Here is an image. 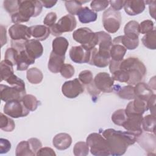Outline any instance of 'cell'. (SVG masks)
I'll return each mask as SVG.
<instances>
[{
  "mask_svg": "<svg viewBox=\"0 0 156 156\" xmlns=\"http://www.w3.org/2000/svg\"><path fill=\"white\" fill-rule=\"evenodd\" d=\"M60 73L64 78L69 79L72 77L74 74V68L73 66L70 64H64L60 69Z\"/></svg>",
  "mask_w": 156,
  "mask_h": 156,
  "instance_id": "obj_48",
  "label": "cell"
},
{
  "mask_svg": "<svg viewBox=\"0 0 156 156\" xmlns=\"http://www.w3.org/2000/svg\"><path fill=\"white\" fill-rule=\"evenodd\" d=\"M72 143L71 136L66 133L57 134L52 140L54 146L58 150H65L69 147Z\"/></svg>",
  "mask_w": 156,
  "mask_h": 156,
  "instance_id": "obj_21",
  "label": "cell"
},
{
  "mask_svg": "<svg viewBox=\"0 0 156 156\" xmlns=\"http://www.w3.org/2000/svg\"><path fill=\"white\" fill-rule=\"evenodd\" d=\"M22 102L29 111L35 110L40 103V101L37 100L36 97L32 94H26L23 97Z\"/></svg>",
  "mask_w": 156,
  "mask_h": 156,
  "instance_id": "obj_38",
  "label": "cell"
},
{
  "mask_svg": "<svg viewBox=\"0 0 156 156\" xmlns=\"http://www.w3.org/2000/svg\"><path fill=\"white\" fill-rule=\"evenodd\" d=\"M127 117L122 126L127 131L134 132L140 135L143 132L141 122L143 115L130 114L127 115Z\"/></svg>",
  "mask_w": 156,
  "mask_h": 156,
  "instance_id": "obj_15",
  "label": "cell"
},
{
  "mask_svg": "<svg viewBox=\"0 0 156 156\" xmlns=\"http://www.w3.org/2000/svg\"><path fill=\"white\" fill-rule=\"evenodd\" d=\"M19 52L15 48L11 47L7 49L5 52L4 60L13 66L16 65Z\"/></svg>",
  "mask_w": 156,
  "mask_h": 156,
  "instance_id": "obj_39",
  "label": "cell"
},
{
  "mask_svg": "<svg viewBox=\"0 0 156 156\" xmlns=\"http://www.w3.org/2000/svg\"><path fill=\"white\" fill-rule=\"evenodd\" d=\"M57 18V16L55 12H49L46 15V16L44 18L43 23L44 26H47L49 28H51L55 24Z\"/></svg>",
  "mask_w": 156,
  "mask_h": 156,
  "instance_id": "obj_49",
  "label": "cell"
},
{
  "mask_svg": "<svg viewBox=\"0 0 156 156\" xmlns=\"http://www.w3.org/2000/svg\"><path fill=\"white\" fill-rule=\"evenodd\" d=\"M30 35L35 40L44 41L51 33L50 29L44 25H34L30 27Z\"/></svg>",
  "mask_w": 156,
  "mask_h": 156,
  "instance_id": "obj_24",
  "label": "cell"
},
{
  "mask_svg": "<svg viewBox=\"0 0 156 156\" xmlns=\"http://www.w3.org/2000/svg\"><path fill=\"white\" fill-rule=\"evenodd\" d=\"M71 60L77 63H88L90 60V51L85 49L82 46H73L69 52Z\"/></svg>",
  "mask_w": 156,
  "mask_h": 156,
  "instance_id": "obj_16",
  "label": "cell"
},
{
  "mask_svg": "<svg viewBox=\"0 0 156 156\" xmlns=\"http://www.w3.org/2000/svg\"><path fill=\"white\" fill-rule=\"evenodd\" d=\"M109 5V1H93L90 7L94 12H101L105 10Z\"/></svg>",
  "mask_w": 156,
  "mask_h": 156,
  "instance_id": "obj_47",
  "label": "cell"
},
{
  "mask_svg": "<svg viewBox=\"0 0 156 156\" xmlns=\"http://www.w3.org/2000/svg\"><path fill=\"white\" fill-rule=\"evenodd\" d=\"M73 153L76 156H86L89 153V146L87 142L79 141L73 148Z\"/></svg>",
  "mask_w": 156,
  "mask_h": 156,
  "instance_id": "obj_40",
  "label": "cell"
},
{
  "mask_svg": "<svg viewBox=\"0 0 156 156\" xmlns=\"http://www.w3.org/2000/svg\"><path fill=\"white\" fill-rule=\"evenodd\" d=\"M113 91H115L120 98L124 99L131 100L134 99L136 97L134 87L131 85H128L122 87H121L119 85H114Z\"/></svg>",
  "mask_w": 156,
  "mask_h": 156,
  "instance_id": "obj_28",
  "label": "cell"
},
{
  "mask_svg": "<svg viewBox=\"0 0 156 156\" xmlns=\"http://www.w3.org/2000/svg\"><path fill=\"white\" fill-rule=\"evenodd\" d=\"M65 55L61 56L51 51L48 61V68L52 73H58L60 72L61 68L64 65Z\"/></svg>",
  "mask_w": 156,
  "mask_h": 156,
  "instance_id": "obj_22",
  "label": "cell"
},
{
  "mask_svg": "<svg viewBox=\"0 0 156 156\" xmlns=\"http://www.w3.org/2000/svg\"><path fill=\"white\" fill-rule=\"evenodd\" d=\"M11 46L19 52L24 50L27 41L31 37L30 27L21 24H15L9 29Z\"/></svg>",
  "mask_w": 156,
  "mask_h": 156,
  "instance_id": "obj_4",
  "label": "cell"
},
{
  "mask_svg": "<svg viewBox=\"0 0 156 156\" xmlns=\"http://www.w3.org/2000/svg\"><path fill=\"white\" fill-rule=\"evenodd\" d=\"M16 156H35V154L33 152L29 142L27 141H22L19 143L15 150Z\"/></svg>",
  "mask_w": 156,
  "mask_h": 156,
  "instance_id": "obj_31",
  "label": "cell"
},
{
  "mask_svg": "<svg viewBox=\"0 0 156 156\" xmlns=\"http://www.w3.org/2000/svg\"><path fill=\"white\" fill-rule=\"evenodd\" d=\"M91 154L95 156H108L110 155L106 139L98 133H90L86 139Z\"/></svg>",
  "mask_w": 156,
  "mask_h": 156,
  "instance_id": "obj_6",
  "label": "cell"
},
{
  "mask_svg": "<svg viewBox=\"0 0 156 156\" xmlns=\"http://www.w3.org/2000/svg\"><path fill=\"white\" fill-rule=\"evenodd\" d=\"M15 127L14 121L2 113L0 116V129L5 132H12Z\"/></svg>",
  "mask_w": 156,
  "mask_h": 156,
  "instance_id": "obj_37",
  "label": "cell"
},
{
  "mask_svg": "<svg viewBox=\"0 0 156 156\" xmlns=\"http://www.w3.org/2000/svg\"><path fill=\"white\" fill-rule=\"evenodd\" d=\"M43 9L40 1L24 0L19 1L18 11L11 15L12 22L20 24L27 22L31 17L38 16Z\"/></svg>",
  "mask_w": 156,
  "mask_h": 156,
  "instance_id": "obj_2",
  "label": "cell"
},
{
  "mask_svg": "<svg viewBox=\"0 0 156 156\" xmlns=\"http://www.w3.org/2000/svg\"><path fill=\"white\" fill-rule=\"evenodd\" d=\"M42 5L46 8H51L54 6L57 2V1H40Z\"/></svg>",
  "mask_w": 156,
  "mask_h": 156,
  "instance_id": "obj_60",
  "label": "cell"
},
{
  "mask_svg": "<svg viewBox=\"0 0 156 156\" xmlns=\"http://www.w3.org/2000/svg\"><path fill=\"white\" fill-rule=\"evenodd\" d=\"M69 46V42L67 39L63 37H57L52 41V52L55 54L65 56Z\"/></svg>",
  "mask_w": 156,
  "mask_h": 156,
  "instance_id": "obj_25",
  "label": "cell"
},
{
  "mask_svg": "<svg viewBox=\"0 0 156 156\" xmlns=\"http://www.w3.org/2000/svg\"><path fill=\"white\" fill-rule=\"evenodd\" d=\"M121 62H117V61H115V60L110 59L108 65H109V69L112 74L115 71H116V70H118L119 68V65H120Z\"/></svg>",
  "mask_w": 156,
  "mask_h": 156,
  "instance_id": "obj_58",
  "label": "cell"
},
{
  "mask_svg": "<svg viewBox=\"0 0 156 156\" xmlns=\"http://www.w3.org/2000/svg\"><path fill=\"white\" fill-rule=\"evenodd\" d=\"M11 149L10 142L4 138L0 139V154H5L8 152Z\"/></svg>",
  "mask_w": 156,
  "mask_h": 156,
  "instance_id": "obj_51",
  "label": "cell"
},
{
  "mask_svg": "<svg viewBox=\"0 0 156 156\" xmlns=\"http://www.w3.org/2000/svg\"><path fill=\"white\" fill-rule=\"evenodd\" d=\"M73 37L87 51H91L98 44L97 33L93 32L88 27H80L76 30L73 34Z\"/></svg>",
  "mask_w": 156,
  "mask_h": 156,
  "instance_id": "obj_5",
  "label": "cell"
},
{
  "mask_svg": "<svg viewBox=\"0 0 156 156\" xmlns=\"http://www.w3.org/2000/svg\"><path fill=\"white\" fill-rule=\"evenodd\" d=\"M86 88L88 93L92 96L93 98H97L101 93V91L95 86L93 81L91 83L87 85Z\"/></svg>",
  "mask_w": 156,
  "mask_h": 156,
  "instance_id": "obj_53",
  "label": "cell"
},
{
  "mask_svg": "<svg viewBox=\"0 0 156 156\" xmlns=\"http://www.w3.org/2000/svg\"><path fill=\"white\" fill-rule=\"evenodd\" d=\"M124 32L125 34L124 35L129 38L133 39H139V23L137 21L133 20L129 21L124 26Z\"/></svg>",
  "mask_w": 156,
  "mask_h": 156,
  "instance_id": "obj_30",
  "label": "cell"
},
{
  "mask_svg": "<svg viewBox=\"0 0 156 156\" xmlns=\"http://www.w3.org/2000/svg\"><path fill=\"white\" fill-rule=\"evenodd\" d=\"M79 21L81 23L86 24L94 22L97 20V13L90 9L88 7H83L77 14Z\"/></svg>",
  "mask_w": 156,
  "mask_h": 156,
  "instance_id": "obj_29",
  "label": "cell"
},
{
  "mask_svg": "<svg viewBox=\"0 0 156 156\" xmlns=\"http://www.w3.org/2000/svg\"><path fill=\"white\" fill-rule=\"evenodd\" d=\"M35 59L31 57L24 49L19 52L16 62V69L18 71L26 70L29 65L35 63Z\"/></svg>",
  "mask_w": 156,
  "mask_h": 156,
  "instance_id": "obj_27",
  "label": "cell"
},
{
  "mask_svg": "<svg viewBox=\"0 0 156 156\" xmlns=\"http://www.w3.org/2000/svg\"><path fill=\"white\" fill-rule=\"evenodd\" d=\"M127 117L124 109H118L112 115V120L113 123L118 126H122Z\"/></svg>",
  "mask_w": 156,
  "mask_h": 156,
  "instance_id": "obj_41",
  "label": "cell"
},
{
  "mask_svg": "<svg viewBox=\"0 0 156 156\" xmlns=\"http://www.w3.org/2000/svg\"><path fill=\"white\" fill-rule=\"evenodd\" d=\"M121 43L126 49L133 50L138 46L139 39H133L126 35H121Z\"/></svg>",
  "mask_w": 156,
  "mask_h": 156,
  "instance_id": "obj_43",
  "label": "cell"
},
{
  "mask_svg": "<svg viewBox=\"0 0 156 156\" xmlns=\"http://www.w3.org/2000/svg\"><path fill=\"white\" fill-rule=\"evenodd\" d=\"M28 141L29 142V144L31 146V148H32L33 152L36 155L38 151L41 147H42V144H41L40 140H39L38 139H37L36 138H32L29 139Z\"/></svg>",
  "mask_w": 156,
  "mask_h": 156,
  "instance_id": "obj_52",
  "label": "cell"
},
{
  "mask_svg": "<svg viewBox=\"0 0 156 156\" xmlns=\"http://www.w3.org/2000/svg\"><path fill=\"white\" fill-rule=\"evenodd\" d=\"M26 77L30 83L38 84L42 81L43 75L42 72L37 68H31L27 71Z\"/></svg>",
  "mask_w": 156,
  "mask_h": 156,
  "instance_id": "obj_33",
  "label": "cell"
},
{
  "mask_svg": "<svg viewBox=\"0 0 156 156\" xmlns=\"http://www.w3.org/2000/svg\"><path fill=\"white\" fill-rule=\"evenodd\" d=\"M154 23L150 20H146L139 24L140 34H146L154 29Z\"/></svg>",
  "mask_w": 156,
  "mask_h": 156,
  "instance_id": "obj_46",
  "label": "cell"
},
{
  "mask_svg": "<svg viewBox=\"0 0 156 156\" xmlns=\"http://www.w3.org/2000/svg\"><path fill=\"white\" fill-rule=\"evenodd\" d=\"M126 1L122 0H117V1H110L109 4L111 5V7L116 11H119L124 6Z\"/></svg>",
  "mask_w": 156,
  "mask_h": 156,
  "instance_id": "obj_56",
  "label": "cell"
},
{
  "mask_svg": "<svg viewBox=\"0 0 156 156\" xmlns=\"http://www.w3.org/2000/svg\"><path fill=\"white\" fill-rule=\"evenodd\" d=\"M126 51L127 49L121 43V35L114 38L110 51L111 60L117 62L122 61Z\"/></svg>",
  "mask_w": 156,
  "mask_h": 156,
  "instance_id": "obj_17",
  "label": "cell"
},
{
  "mask_svg": "<svg viewBox=\"0 0 156 156\" xmlns=\"http://www.w3.org/2000/svg\"><path fill=\"white\" fill-rule=\"evenodd\" d=\"M98 37V53L101 56L110 59V48L112 44L111 36L104 31L96 32Z\"/></svg>",
  "mask_w": 156,
  "mask_h": 156,
  "instance_id": "obj_14",
  "label": "cell"
},
{
  "mask_svg": "<svg viewBox=\"0 0 156 156\" xmlns=\"http://www.w3.org/2000/svg\"><path fill=\"white\" fill-rule=\"evenodd\" d=\"M6 82L12 86H16V87L25 88L24 82L15 74L12 75L10 78H9L6 80Z\"/></svg>",
  "mask_w": 156,
  "mask_h": 156,
  "instance_id": "obj_50",
  "label": "cell"
},
{
  "mask_svg": "<svg viewBox=\"0 0 156 156\" xmlns=\"http://www.w3.org/2000/svg\"><path fill=\"white\" fill-rule=\"evenodd\" d=\"M76 25L77 21L74 16L68 14L62 17L49 29L52 35L57 37L64 32L73 31L76 27Z\"/></svg>",
  "mask_w": 156,
  "mask_h": 156,
  "instance_id": "obj_8",
  "label": "cell"
},
{
  "mask_svg": "<svg viewBox=\"0 0 156 156\" xmlns=\"http://www.w3.org/2000/svg\"><path fill=\"white\" fill-rule=\"evenodd\" d=\"M1 46H3L7 43V36H6V29L2 25H1Z\"/></svg>",
  "mask_w": 156,
  "mask_h": 156,
  "instance_id": "obj_59",
  "label": "cell"
},
{
  "mask_svg": "<svg viewBox=\"0 0 156 156\" xmlns=\"http://www.w3.org/2000/svg\"><path fill=\"white\" fill-rule=\"evenodd\" d=\"M62 91L66 98L73 99L84 91V86L79 79H74L63 83L62 87Z\"/></svg>",
  "mask_w": 156,
  "mask_h": 156,
  "instance_id": "obj_11",
  "label": "cell"
},
{
  "mask_svg": "<svg viewBox=\"0 0 156 156\" xmlns=\"http://www.w3.org/2000/svg\"><path fill=\"white\" fill-rule=\"evenodd\" d=\"M148 110L147 101L142 100L138 98H135L133 101H130L127 105L125 109L127 115L136 114L143 115Z\"/></svg>",
  "mask_w": 156,
  "mask_h": 156,
  "instance_id": "obj_18",
  "label": "cell"
},
{
  "mask_svg": "<svg viewBox=\"0 0 156 156\" xmlns=\"http://www.w3.org/2000/svg\"><path fill=\"white\" fill-rule=\"evenodd\" d=\"M4 113L10 117L18 118L26 116L29 113V110L24 106L22 101L14 100L9 101L4 106Z\"/></svg>",
  "mask_w": 156,
  "mask_h": 156,
  "instance_id": "obj_10",
  "label": "cell"
},
{
  "mask_svg": "<svg viewBox=\"0 0 156 156\" xmlns=\"http://www.w3.org/2000/svg\"><path fill=\"white\" fill-rule=\"evenodd\" d=\"M13 66L6 61L2 60L0 63V77L1 82L2 80H7L14 74Z\"/></svg>",
  "mask_w": 156,
  "mask_h": 156,
  "instance_id": "obj_35",
  "label": "cell"
},
{
  "mask_svg": "<svg viewBox=\"0 0 156 156\" xmlns=\"http://www.w3.org/2000/svg\"><path fill=\"white\" fill-rule=\"evenodd\" d=\"M145 4H147L149 5V13L150 15L153 18H155V1H144Z\"/></svg>",
  "mask_w": 156,
  "mask_h": 156,
  "instance_id": "obj_57",
  "label": "cell"
},
{
  "mask_svg": "<svg viewBox=\"0 0 156 156\" xmlns=\"http://www.w3.org/2000/svg\"><path fill=\"white\" fill-rule=\"evenodd\" d=\"M3 6L4 9L10 15L16 13L19 9V1L18 0H5L3 2Z\"/></svg>",
  "mask_w": 156,
  "mask_h": 156,
  "instance_id": "obj_42",
  "label": "cell"
},
{
  "mask_svg": "<svg viewBox=\"0 0 156 156\" xmlns=\"http://www.w3.org/2000/svg\"><path fill=\"white\" fill-rule=\"evenodd\" d=\"M110 59L105 58L98 53V49L96 48L90 51V57L88 63L91 65H94L99 68L106 67L110 62Z\"/></svg>",
  "mask_w": 156,
  "mask_h": 156,
  "instance_id": "obj_26",
  "label": "cell"
},
{
  "mask_svg": "<svg viewBox=\"0 0 156 156\" xmlns=\"http://www.w3.org/2000/svg\"><path fill=\"white\" fill-rule=\"evenodd\" d=\"M136 142L147 153L148 155L152 154L155 152L156 146V139L155 133L143 132L136 138Z\"/></svg>",
  "mask_w": 156,
  "mask_h": 156,
  "instance_id": "obj_13",
  "label": "cell"
},
{
  "mask_svg": "<svg viewBox=\"0 0 156 156\" xmlns=\"http://www.w3.org/2000/svg\"><path fill=\"white\" fill-rule=\"evenodd\" d=\"M114 81L112 77L105 72L99 73L93 79L96 88L103 93H111L113 91Z\"/></svg>",
  "mask_w": 156,
  "mask_h": 156,
  "instance_id": "obj_12",
  "label": "cell"
},
{
  "mask_svg": "<svg viewBox=\"0 0 156 156\" xmlns=\"http://www.w3.org/2000/svg\"><path fill=\"white\" fill-rule=\"evenodd\" d=\"M24 49L34 59L40 57L43 53V47L41 43L35 39L29 40L25 45Z\"/></svg>",
  "mask_w": 156,
  "mask_h": 156,
  "instance_id": "obj_20",
  "label": "cell"
},
{
  "mask_svg": "<svg viewBox=\"0 0 156 156\" xmlns=\"http://www.w3.org/2000/svg\"><path fill=\"white\" fill-rule=\"evenodd\" d=\"M79 80L83 85H87L93 81V76L91 71L83 70L79 74Z\"/></svg>",
  "mask_w": 156,
  "mask_h": 156,
  "instance_id": "obj_45",
  "label": "cell"
},
{
  "mask_svg": "<svg viewBox=\"0 0 156 156\" xmlns=\"http://www.w3.org/2000/svg\"><path fill=\"white\" fill-rule=\"evenodd\" d=\"M119 68L126 70L129 75V85H135L141 82L146 74V68L143 63L135 57H128L122 60L119 65Z\"/></svg>",
  "mask_w": 156,
  "mask_h": 156,
  "instance_id": "obj_3",
  "label": "cell"
},
{
  "mask_svg": "<svg viewBox=\"0 0 156 156\" xmlns=\"http://www.w3.org/2000/svg\"><path fill=\"white\" fill-rule=\"evenodd\" d=\"M145 5L144 1L130 0L126 1L124 8L127 15L135 16L142 13L145 9Z\"/></svg>",
  "mask_w": 156,
  "mask_h": 156,
  "instance_id": "obj_19",
  "label": "cell"
},
{
  "mask_svg": "<svg viewBox=\"0 0 156 156\" xmlns=\"http://www.w3.org/2000/svg\"><path fill=\"white\" fill-rule=\"evenodd\" d=\"M135 98H138L145 101H147L149 98L154 94L151 88L146 83L140 82L134 87Z\"/></svg>",
  "mask_w": 156,
  "mask_h": 156,
  "instance_id": "obj_23",
  "label": "cell"
},
{
  "mask_svg": "<svg viewBox=\"0 0 156 156\" xmlns=\"http://www.w3.org/2000/svg\"><path fill=\"white\" fill-rule=\"evenodd\" d=\"M155 94H153L147 101L148 109H149L151 115L154 116H155Z\"/></svg>",
  "mask_w": 156,
  "mask_h": 156,
  "instance_id": "obj_54",
  "label": "cell"
},
{
  "mask_svg": "<svg viewBox=\"0 0 156 156\" xmlns=\"http://www.w3.org/2000/svg\"><path fill=\"white\" fill-rule=\"evenodd\" d=\"M36 155H50V156H55L56 155V154L55 153L54 151L48 147H41L38 152H37Z\"/></svg>",
  "mask_w": 156,
  "mask_h": 156,
  "instance_id": "obj_55",
  "label": "cell"
},
{
  "mask_svg": "<svg viewBox=\"0 0 156 156\" xmlns=\"http://www.w3.org/2000/svg\"><path fill=\"white\" fill-rule=\"evenodd\" d=\"M143 45L149 49H156V30L154 28L151 32L145 34L142 39Z\"/></svg>",
  "mask_w": 156,
  "mask_h": 156,
  "instance_id": "obj_34",
  "label": "cell"
},
{
  "mask_svg": "<svg viewBox=\"0 0 156 156\" xmlns=\"http://www.w3.org/2000/svg\"><path fill=\"white\" fill-rule=\"evenodd\" d=\"M102 24L104 29L109 33L116 32L121 24V15L111 7L105 10L102 15Z\"/></svg>",
  "mask_w": 156,
  "mask_h": 156,
  "instance_id": "obj_7",
  "label": "cell"
},
{
  "mask_svg": "<svg viewBox=\"0 0 156 156\" xmlns=\"http://www.w3.org/2000/svg\"><path fill=\"white\" fill-rule=\"evenodd\" d=\"M88 2V1H66L65 2V7L66 10L71 15H75L78 13V12L82 8V4Z\"/></svg>",
  "mask_w": 156,
  "mask_h": 156,
  "instance_id": "obj_36",
  "label": "cell"
},
{
  "mask_svg": "<svg viewBox=\"0 0 156 156\" xmlns=\"http://www.w3.org/2000/svg\"><path fill=\"white\" fill-rule=\"evenodd\" d=\"M102 136L107 140L110 155L119 156L126 152L129 146L136 142L139 135L127 130L121 131L107 129L103 130Z\"/></svg>",
  "mask_w": 156,
  "mask_h": 156,
  "instance_id": "obj_1",
  "label": "cell"
},
{
  "mask_svg": "<svg viewBox=\"0 0 156 156\" xmlns=\"http://www.w3.org/2000/svg\"><path fill=\"white\" fill-rule=\"evenodd\" d=\"M0 90L1 99L5 102L14 100L22 101L23 97L26 94L25 88L16 86L9 87L1 84Z\"/></svg>",
  "mask_w": 156,
  "mask_h": 156,
  "instance_id": "obj_9",
  "label": "cell"
},
{
  "mask_svg": "<svg viewBox=\"0 0 156 156\" xmlns=\"http://www.w3.org/2000/svg\"><path fill=\"white\" fill-rule=\"evenodd\" d=\"M112 74V77L114 80L127 83L129 80V75L128 73L124 69L119 68L118 70L115 71Z\"/></svg>",
  "mask_w": 156,
  "mask_h": 156,
  "instance_id": "obj_44",
  "label": "cell"
},
{
  "mask_svg": "<svg viewBox=\"0 0 156 156\" xmlns=\"http://www.w3.org/2000/svg\"><path fill=\"white\" fill-rule=\"evenodd\" d=\"M156 117L152 115H147L143 117L141 127L143 130L155 133Z\"/></svg>",
  "mask_w": 156,
  "mask_h": 156,
  "instance_id": "obj_32",
  "label": "cell"
}]
</instances>
